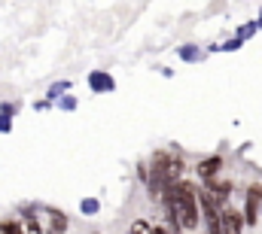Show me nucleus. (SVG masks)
<instances>
[{"label":"nucleus","instance_id":"obj_4","mask_svg":"<svg viewBox=\"0 0 262 234\" xmlns=\"http://www.w3.org/2000/svg\"><path fill=\"white\" fill-rule=\"evenodd\" d=\"M43 219H46V231L49 234H64L67 231V216L61 210L46 207V210H43Z\"/></svg>","mask_w":262,"mask_h":234},{"label":"nucleus","instance_id":"obj_2","mask_svg":"<svg viewBox=\"0 0 262 234\" xmlns=\"http://www.w3.org/2000/svg\"><path fill=\"white\" fill-rule=\"evenodd\" d=\"M220 231L223 234H241L244 231V216L238 210H232V207L220 210Z\"/></svg>","mask_w":262,"mask_h":234},{"label":"nucleus","instance_id":"obj_6","mask_svg":"<svg viewBox=\"0 0 262 234\" xmlns=\"http://www.w3.org/2000/svg\"><path fill=\"white\" fill-rule=\"evenodd\" d=\"M18 228H21V234H40V222L31 219V216H21L18 219Z\"/></svg>","mask_w":262,"mask_h":234},{"label":"nucleus","instance_id":"obj_1","mask_svg":"<svg viewBox=\"0 0 262 234\" xmlns=\"http://www.w3.org/2000/svg\"><path fill=\"white\" fill-rule=\"evenodd\" d=\"M168 216L177 222V228L189 231L198 225V189L189 179H180L174 185H168Z\"/></svg>","mask_w":262,"mask_h":234},{"label":"nucleus","instance_id":"obj_3","mask_svg":"<svg viewBox=\"0 0 262 234\" xmlns=\"http://www.w3.org/2000/svg\"><path fill=\"white\" fill-rule=\"evenodd\" d=\"M259 201H262V185H250L247 189V204H244V222L256 225L259 219Z\"/></svg>","mask_w":262,"mask_h":234},{"label":"nucleus","instance_id":"obj_7","mask_svg":"<svg viewBox=\"0 0 262 234\" xmlns=\"http://www.w3.org/2000/svg\"><path fill=\"white\" fill-rule=\"evenodd\" d=\"M0 231H3V234H21L18 219H12V222H0Z\"/></svg>","mask_w":262,"mask_h":234},{"label":"nucleus","instance_id":"obj_5","mask_svg":"<svg viewBox=\"0 0 262 234\" xmlns=\"http://www.w3.org/2000/svg\"><path fill=\"white\" fill-rule=\"evenodd\" d=\"M220 168H223V158H220V155H210V158L198 161V176L210 182V179H216V176H220Z\"/></svg>","mask_w":262,"mask_h":234}]
</instances>
